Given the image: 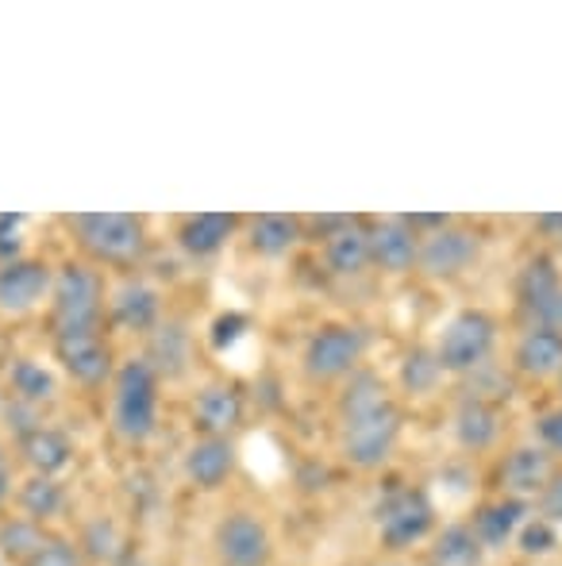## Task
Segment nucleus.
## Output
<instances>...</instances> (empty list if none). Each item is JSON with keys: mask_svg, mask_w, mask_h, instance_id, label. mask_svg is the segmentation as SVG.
<instances>
[{"mask_svg": "<svg viewBox=\"0 0 562 566\" xmlns=\"http://www.w3.org/2000/svg\"><path fill=\"white\" fill-rule=\"evenodd\" d=\"M70 228L77 247L105 266H136L147 251V228L136 212H82L70 217Z\"/></svg>", "mask_w": 562, "mask_h": 566, "instance_id": "obj_2", "label": "nucleus"}, {"mask_svg": "<svg viewBox=\"0 0 562 566\" xmlns=\"http://www.w3.org/2000/svg\"><path fill=\"white\" fill-rule=\"evenodd\" d=\"M528 505L517 497L509 501H494V505H486L478 513V521H474V536H478L481 547H501L505 539L517 532V524L524 521Z\"/></svg>", "mask_w": 562, "mask_h": 566, "instance_id": "obj_25", "label": "nucleus"}, {"mask_svg": "<svg viewBox=\"0 0 562 566\" xmlns=\"http://www.w3.org/2000/svg\"><path fill=\"white\" fill-rule=\"evenodd\" d=\"M216 552L227 566H266L271 563V532L255 513H227L216 528Z\"/></svg>", "mask_w": 562, "mask_h": 566, "instance_id": "obj_9", "label": "nucleus"}, {"mask_svg": "<svg viewBox=\"0 0 562 566\" xmlns=\"http://www.w3.org/2000/svg\"><path fill=\"white\" fill-rule=\"evenodd\" d=\"M108 321L124 332H155L162 324V297H158L155 285L147 282H124L120 290L108 297Z\"/></svg>", "mask_w": 562, "mask_h": 566, "instance_id": "obj_13", "label": "nucleus"}, {"mask_svg": "<svg viewBox=\"0 0 562 566\" xmlns=\"http://www.w3.org/2000/svg\"><path fill=\"white\" fill-rule=\"evenodd\" d=\"M8 493V459H4V451H0V497Z\"/></svg>", "mask_w": 562, "mask_h": 566, "instance_id": "obj_42", "label": "nucleus"}, {"mask_svg": "<svg viewBox=\"0 0 562 566\" xmlns=\"http://www.w3.org/2000/svg\"><path fill=\"white\" fill-rule=\"evenodd\" d=\"M351 220H359V217H316V220H312V231H316V235L328 239V235H336L339 228L351 224Z\"/></svg>", "mask_w": 562, "mask_h": 566, "instance_id": "obj_41", "label": "nucleus"}, {"mask_svg": "<svg viewBox=\"0 0 562 566\" xmlns=\"http://www.w3.org/2000/svg\"><path fill=\"white\" fill-rule=\"evenodd\" d=\"M46 528L31 516H12V521H0V555L12 563H28L35 559V552L46 544Z\"/></svg>", "mask_w": 562, "mask_h": 566, "instance_id": "obj_27", "label": "nucleus"}, {"mask_svg": "<svg viewBox=\"0 0 562 566\" xmlns=\"http://www.w3.org/2000/svg\"><path fill=\"white\" fill-rule=\"evenodd\" d=\"M155 350H150V358H155V374H178L181 366L189 363V350H193V343H189V332L181 328V324H158L155 332Z\"/></svg>", "mask_w": 562, "mask_h": 566, "instance_id": "obj_31", "label": "nucleus"}, {"mask_svg": "<svg viewBox=\"0 0 562 566\" xmlns=\"http://www.w3.org/2000/svg\"><path fill=\"white\" fill-rule=\"evenodd\" d=\"M362 350H367V336L354 324H324L305 347V374L320 381L343 378L359 366Z\"/></svg>", "mask_w": 562, "mask_h": 566, "instance_id": "obj_6", "label": "nucleus"}, {"mask_svg": "<svg viewBox=\"0 0 562 566\" xmlns=\"http://www.w3.org/2000/svg\"><path fill=\"white\" fill-rule=\"evenodd\" d=\"M235 228H240V220L232 212H197V217H189L178 228V243L193 259H209V254L224 251V243L235 235Z\"/></svg>", "mask_w": 562, "mask_h": 566, "instance_id": "obj_17", "label": "nucleus"}, {"mask_svg": "<svg viewBox=\"0 0 562 566\" xmlns=\"http://www.w3.org/2000/svg\"><path fill=\"white\" fill-rule=\"evenodd\" d=\"M555 467H551V451L548 448H512L501 462V490L517 501L540 497L543 485L551 482Z\"/></svg>", "mask_w": 562, "mask_h": 566, "instance_id": "obj_15", "label": "nucleus"}, {"mask_svg": "<svg viewBox=\"0 0 562 566\" xmlns=\"http://www.w3.org/2000/svg\"><path fill=\"white\" fill-rule=\"evenodd\" d=\"M113 420L124 440L139 443L155 432L158 420V374L147 358H131L128 366L116 370V397Z\"/></svg>", "mask_w": 562, "mask_h": 566, "instance_id": "obj_3", "label": "nucleus"}, {"mask_svg": "<svg viewBox=\"0 0 562 566\" xmlns=\"http://www.w3.org/2000/svg\"><path fill=\"white\" fill-rule=\"evenodd\" d=\"M543 231H562V217H540Z\"/></svg>", "mask_w": 562, "mask_h": 566, "instance_id": "obj_43", "label": "nucleus"}, {"mask_svg": "<svg viewBox=\"0 0 562 566\" xmlns=\"http://www.w3.org/2000/svg\"><path fill=\"white\" fill-rule=\"evenodd\" d=\"M100 321H105V277L85 262L62 266L51 290V336L100 332Z\"/></svg>", "mask_w": 562, "mask_h": 566, "instance_id": "obj_1", "label": "nucleus"}, {"mask_svg": "<svg viewBox=\"0 0 562 566\" xmlns=\"http://www.w3.org/2000/svg\"><path fill=\"white\" fill-rule=\"evenodd\" d=\"M421 259V235L405 220H378L370 228V262L385 274H409Z\"/></svg>", "mask_w": 562, "mask_h": 566, "instance_id": "obj_12", "label": "nucleus"}, {"mask_svg": "<svg viewBox=\"0 0 562 566\" xmlns=\"http://www.w3.org/2000/svg\"><path fill=\"white\" fill-rule=\"evenodd\" d=\"M432 524H435L432 501L421 490H393L378 505V532H382V544L393 547V552L424 539L432 532Z\"/></svg>", "mask_w": 562, "mask_h": 566, "instance_id": "obj_7", "label": "nucleus"}, {"mask_svg": "<svg viewBox=\"0 0 562 566\" xmlns=\"http://www.w3.org/2000/svg\"><path fill=\"white\" fill-rule=\"evenodd\" d=\"M54 358L66 366V374L82 386H105L113 378V347L105 332H70L54 336Z\"/></svg>", "mask_w": 562, "mask_h": 566, "instance_id": "obj_10", "label": "nucleus"}, {"mask_svg": "<svg viewBox=\"0 0 562 566\" xmlns=\"http://www.w3.org/2000/svg\"><path fill=\"white\" fill-rule=\"evenodd\" d=\"M20 454L31 467V474L54 478L59 470L70 467V459H74V443H70L59 428H35V432L20 436Z\"/></svg>", "mask_w": 562, "mask_h": 566, "instance_id": "obj_21", "label": "nucleus"}, {"mask_svg": "<svg viewBox=\"0 0 562 566\" xmlns=\"http://www.w3.org/2000/svg\"><path fill=\"white\" fill-rule=\"evenodd\" d=\"M15 505L23 509V516H31V521H54V516L62 513V505H66V490H62L54 478H43V474H31L28 482H23V490L15 493Z\"/></svg>", "mask_w": 562, "mask_h": 566, "instance_id": "obj_28", "label": "nucleus"}, {"mask_svg": "<svg viewBox=\"0 0 562 566\" xmlns=\"http://www.w3.org/2000/svg\"><path fill=\"white\" fill-rule=\"evenodd\" d=\"M401 440V409L397 401H385L370 412L343 420V454L351 467H382Z\"/></svg>", "mask_w": 562, "mask_h": 566, "instance_id": "obj_5", "label": "nucleus"}, {"mask_svg": "<svg viewBox=\"0 0 562 566\" xmlns=\"http://www.w3.org/2000/svg\"><path fill=\"white\" fill-rule=\"evenodd\" d=\"M247 328H251V321L243 313L216 316V321H212V347H216V350L232 347V343L240 339V336H247Z\"/></svg>", "mask_w": 562, "mask_h": 566, "instance_id": "obj_35", "label": "nucleus"}, {"mask_svg": "<svg viewBox=\"0 0 562 566\" xmlns=\"http://www.w3.org/2000/svg\"><path fill=\"white\" fill-rule=\"evenodd\" d=\"M23 566H85V563H82V552H77V547L70 544V539L51 536L35 552V559H28Z\"/></svg>", "mask_w": 562, "mask_h": 566, "instance_id": "obj_32", "label": "nucleus"}, {"mask_svg": "<svg viewBox=\"0 0 562 566\" xmlns=\"http://www.w3.org/2000/svg\"><path fill=\"white\" fill-rule=\"evenodd\" d=\"M481 559H486V547L466 524H447L427 552V566H481Z\"/></svg>", "mask_w": 562, "mask_h": 566, "instance_id": "obj_24", "label": "nucleus"}, {"mask_svg": "<svg viewBox=\"0 0 562 566\" xmlns=\"http://www.w3.org/2000/svg\"><path fill=\"white\" fill-rule=\"evenodd\" d=\"M324 266L339 277L362 274V270L370 266V228L351 220V224L339 228L336 235L324 239Z\"/></svg>", "mask_w": 562, "mask_h": 566, "instance_id": "obj_18", "label": "nucleus"}, {"mask_svg": "<svg viewBox=\"0 0 562 566\" xmlns=\"http://www.w3.org/2000/svg\"><path fill=\"white\" fill-rule=\"evenodd\" d=\"M54 290V274L43 259H15L0 262V313L20 316L31 313L39 301H46Z\"/></svg>", "mask_w": 562, "mask_h": 566, "instance_id": "obj_11", "label": "nucleus"}, {"mask_svg": "<svg viewBox=\"0 0 562 566\" xmlns=\"http://www.w3.org/2000/svg\"><path fill=\"white\" fill-rule=\"evenodd\" d=\"M385 401H393L390 389H385V381L378 378L374 370H354L351 381H347V389H343V397H339V420L370 412Z\"/></svg>", "mask_w": 562, "mask_h": 566, "instance_id": "obj_30", "label": "nucleus"}, {"mask_svg": "<svg viewBox=\"0 0 562 566\" xmlns=\"http://www.w3.org/2000/svg\"><path fill=\"white\" fill-rule=\"evenodd\" d=\"M528 328H551V332H562V290L548 305H540L532 316H528Z\"/></svg>", "mask_w": 562, "mask_h": 566, "instance_id": "obj_38", "label": "nucleus"}, {"mask_svg": "<svg viewBox=\"0 0 562 566\" xmlns=\"http://www.w3.org/2000/svg\"><path fill=\"white\" fill-rule=\"evenodd\" d=\"M512 366L528 378H555L562 374V332L524 328L512 347Z\"/></svg>", "mask_w": 562, "mask_h": 566, "instance_id": "obj_16", "label": "nucleus"}, {"mask_svg": "<svg viewBox=\"0 0 562 566\" xmlns=\"http://www.w3.org/2000/svg\"><path fill=\"white\" fill-rule=\"evenodd\" d=\"M23 217H15V212H4L0 217V262H15L23 259Z\"/></svg>", "mask_w": 562, "mask_h": 566, "instance_id": "obj_36", "label": "nucleus"}, {"mask_svg": "<svg viewBox=\"0 0 562 566\" xmlns=\"http://www.w3.org/2000/svg\"><path fill=\"white\" fill-rule=\"evenodd\" d=\"M494 343H497L494 316L481 313V308H466V313H458L455 321L443 328L435 355H439V363L447 374H474L489 363Z\"/></svg>", "mask_w": 562, "mask_h": 566, "instance_id": "obj_4", "label": "nucleus"}, {"mask_svg": "<svg viewBox=\"0 0 562 566\" xmlns=\"http://www.w3.org/2000/svg\"><path fill=\"white\" fill-rule=\"evenodd\" d=\"M562 290V274L559 266L548 259V254H540V259H532L524 270H520L517 277V305H520V316H532L540 305H548L551 297Z\"/></svg>", "mask_w": 562, "mask_h": 566, "instance_id": "obj_23", "label": "nucleus"}, {"mask_svg": "<svg viewBox=\"0 0 562 566\" xmlns=\"http://www.w3.org/2000/svg\"><path fill=\"white\" fill-rule=\"evenodd\" d=\"M501 432V412L497 405L478 401V397H463L455 409V440L466 451H486Z\"/></svg>", "mask_w": 562, "mask_h": 566, "instance_id": "obj_20", "label": "nucleus"}, {"mask_svg": "<svg viewBox=\"0 0 562 566\" xmlns=\"http://www.w3.org/2000/svg\"><path fill=\"white\" fill-rule=\"evenodd\" d=\"M540 521L562 524V470H555V474H551V482L543 485V493H540Z\"/></svg>", "mask_w": 562, "mask_h": 566, "instance_id": "obj_37", "label": "nucleus"}, {"mask_svg": "<svg viewBox=\"0 0 562 566\" xmlns=\"http://www.w3.org/2000/svg\"><path fill=\"white\" fill-rule=\"evenodd\" d=\"M478 251H481L478 231L447 224V228L432 231V235L421 243L416 266H421L427 277H458L478 262Z\"/></svg>", "mask_w": 562, "mask_h": 566, "instance_id": "obj_8", "label": "nucleus"}, {"mask_svg": "<svg viewBox=\"0 0 562 566\" xmlns=\"http://www.w3.org/2000/svg\"><path fill=\"white\" fill-rule=\"evenodd\" d=\"M8 386H12L15 401H23V405H43V401H54V397H59V378H54L43 363H35V358L12 363Z\"/></svg>", "mask_w": 562, "mask_h": 566, "instance_id": "obj_26", "label": "nucleus"}, {"mask_svg": "<svg viewBox=\"0 0 562 566\" xmlns=\"http://www.w3.org/2000/svg\"><path fill=\"white\" fill-rule=\"evenodd\" d=\"M559 386H562V374H559Z\"/></svg>", "mask_w": 562, "mask_h": 566, "instance_id": "obj_44", "label": "nucleus"}, {"mask_svg": "<svg viewBox=\"0 0 562 566\" xmlns=\"http://www.w3.org/2000/svg\"><path fill=\"white\" fill-rule=\"evenodd\" d=\"M443 374L447 370H443L435 347H413L405 355V363H401V389H405L409 397H427L439 389Z\"/></svg>", "mask_w": 562, "mask_h": 566, "instance_id": "obj_29", "label": "nucleus"}, {"mask_svg": "<svg viewBox=\"0 0 562 566\" xmlns=\"http://www.w3.org/2000/svg\"><path fill=\"white\" fill-rule=\"evenodd\" d=\"M243 420V394L235 386H204L193 401V424L201 440H227Z\"/></svg>", "mask_w": 562, "mask_h": 566, "instance_id": "obj_14", "label": "nucleus"}, {"mask_svg": "<svg viewBox=\"0 0 562 566\" xmlns=\"http://www.w3.org/2000/svg\"><path fill=\"white\" fill-rule=\"evenodd\" d=\"M247 243L263 259H282V254H289L300 243V220L282 217V212H263V217L251 220Z\"/></svg>", "mask_w": 562, "mask_h": 566, "instance_id": "obj_22", "label": "nucleus"}, {"mask_svg": "<svg viewBox=\"0 0 562 566\" xmlns=\"http://www.w3.org/2000/svg\"><path fill=\"white\" fill-rule=\"evenodd\" d=\"M401 220H405V224L413 228V231L416 228H427V235L450 224V217H443V212H413V217H401Z\"/></svg>", "mask_w": 562, "mask_h": 566, "instance_id": "obj_40", "label": "nucleus"}, {"mask_svg": "<svg viewBox=\"0 0 562 566\" xmlns=\"http://www.w3.org/2000/svg\"><path fill=\"white\" fill-rule=\"evenodd\" d=\"M540 440H543V448H548V451L562 454V409L540 417Z\"/></svg>", "mask_w": 562, "mask_h": 566, "instance_id": "obj_39", "label": "nucleus"}, {"mask_svg": "<svg viewBox=\"0 0 562 566\" xmlns=\"http://www.w3.org/2000/svg\"><path fill=\"white\" fill-rule=\"evenodd\" d=\"M559 544V536H555V524H548V521H528L524 528H520V547H524L528 555H543V552H551V547Z\"/></svg>", "mask_w": 562, "mask_h": 566, "instance_id": "obj_34", "label": "nucleus"}, {"mask_svg": "<svg viewBox=\"0 0 562 566\" xmlns=\"http://www.w3.org/2000/svg\"><path fill=\"white\" fill-rule=\"evenodd\" d=\"M85 547H89L93 559L108 563V559H116V555H120V536H116V528L108 521H97V524H89V528H85Z\"/></svg>", "mask_w": 562, "mask_h": 566, "instance_id": "obj_33", "label": "nucleus"}, {"mask_svg": "<svg viewBox=\"0 0 562 566\" xmlns=\"http://www.w3.org/2000/svg\"><path fill=\"white\" fill-rule=\"evenodd\" d=\"M235 470L232 440H197L185 454V474L197 490H220Z\"/></svg>", "mask_w": 562, "mask_h": 566, "instance_id": "obj_19", "label": "nucleus"}]
</instances>
